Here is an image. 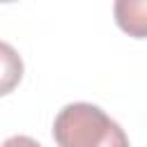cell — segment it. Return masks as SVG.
Here are the masks:
<instances>
[{
  "mask_svg": "<svg viewBox=\"0 0 147 147\" xmlns=\"http://www.w3.org/2000/svg\"><path fill=\"white\" fill-rule=\"evenodd\" d=\"M53 140L57 147H131L124 129L87 101L67 103L55 115Z\"/></svg>",
  "mask_w": 147,
  "mask_h": 147,
  "instance_id": "cell-1",
  "label": "cell"
},
{
  "mask_svg": "<svg viewBox=\"0 0 147 147\" xmlns=\"http://www.w3.org/2000/svg\"><path fill=\"white\" fill-rule=\"evenodd\" d=\"M113 14L122 32L133 39H147V0H117Z\"/></svg>",
  "mask_w": 147,
  "mask_h": 147,
  "instance_id": "cell-2",
  "label": "cell"
},
{
  "mask_svg": "<svg viewBox=\"0 0 147 147\" xmlns=\"http://www.w3.org/2000/svg\"><path fill=\"white\" fill-rule=\"evenodd\" d=\"M0 51H2V94H7V92L21 80L23 62H21V57L14 53V48H11L7 41H2Z\"/></svg>",
  "mask_w": 147,
  "mask_h": 147,
  "instance_id": "cell-3",
  "label": "cell"
},
{
  "mask_svg": "<svg viewBox=\"0 0 147 147\" xmlns=\"http://www.w3.org/2000/svg\"><path fill=\"white\" fill-rule=\"evenodd\" d=\"M2 147H41V145L30 136H11L2 142Z\"/></svg>",
  "mask_w": 147,
  "mask_h": 147,
  "instance_id": "cell-4",
  "label": "cell"
}]
</instances>
